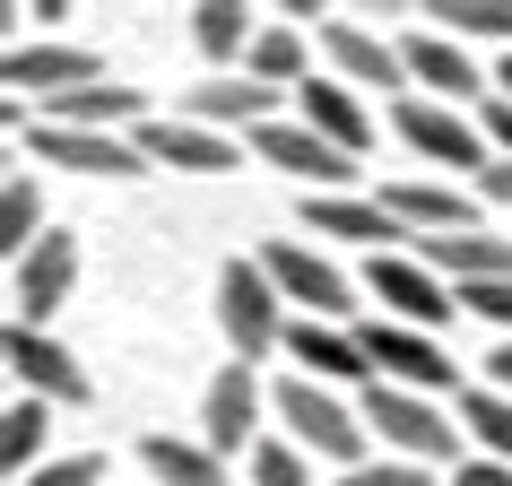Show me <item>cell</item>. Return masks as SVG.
Listing matches in <instances>:
<instances>
[{"instance_id":"obj_31","label":"cell","mask_w":512,"mask_h":486,"mask_svg":"<svg viewBox=\"0 0 512 486\" xmlns=\"http://www.w3.org/2000/svg\"><path fill=\"white\" fill-rule=\"evenodd\" d=\"M243 478L252 486H313V452H304L296 434H261L252 460H243Z\"/></svg>"},{"instance_id":"obj_6","label":"cell","mask_w":512,"mask_h":486,"mask_svg":"<svg viewBox=\"0 0 512 486\" xmlns=\"http://www.w3.org/2000/svg\"><path fill=\"white\" fill-rule=\"evenodd\" d=\"M356 339H365V365H374V382H391V391H417V400H443L460 382V365L443 348H434L426 330H400V322H356Z\"/></svg>"},{"instance_id":"obj_16","label":"cell","mask_w":512,"mask_h":486,"mask_svg":"<svg viewBox=\"0 0 512 486\" xmlns=\"http://www.w3.org/2000/svg\"><path fill=\"white\" fill-rule=\"evenodd\" d=\"M0 79H9V87H35V96L53 105V96H79V87H96V79H105V61L79 53V44H9Z\"/></svg>"},{"instance_id":"obj_8","label":"cell","mask_w":512,"mask_h":486,"mask_svg":"<svg viewBox=\"0 0 512 486\" xmlns=\"http://www.w3.org/2000/svg\"><path fill=\"white\" fill-rule=\"evenodd\" d=\"M18 148L44 157V165H61V174H96V183H139V174H148L139 139H122V131H61V122H27Z\"/></svg>"},{"instance_id":"obj_7","label":"cell","mask_w":512,"mask_h":486,"mask_svg":"<svg viewBox=\"0 0 512 486\" xmlns=\"http://www.w3.org/2000/svg\"><path fill=\"white\" fill-rule=\"evenodd\" d=\"M391 131H400L417 157H434V165H452V174H469V183L495 165L486 131H478L460 105H434V96H400V105H391Z\"/></svg>"},{"instance_id":"obj_17","label":"cell","mask_w":512,"mask_h":486,"mask_svg":"<svg viewBox=\"0 0 512 486\" xmlns=\"http://www.w3.org/2000/svg\"><path fill=\"white\" fill-rule=\"evenodd\" d=\"M304 226L330 235V243H365L374 261L400 243V217L382 209V200H356V191H304Z\"/></svg>"},{"instance_id":"obj_29","label":"cell","mask_w":512,"mask_h":486,"mask_svg":"<svg viewBox=\"0 0 512 486\" xmlns=\"http://www.w3.org/2000/svg\"><path fill=\"white\" fill-rule=\"evenodd\" d=\"M243 79H261V87H304V35L296 27H261L252 35V61H243Z\"/></svg>"},{"instance_id":"obj_30","label":"cell","mask_w":512,"mask_h":486,"mask_svg":"<svg viewBox=\"0 0 512 486\" xmlns=\"http://www.w3.org/2000/svg\"><path fill=\"white\" fill-rule=\"evenodd\" d=\"M460 426L478 434L486 460H504V469H512V391H486V382H478V391H460Z\"/></svg>"},{"instance_id":"obj_35","label":"cell","mask_w":512,"mask_h":486,"mask_svg":"<svg viewBox=\"0 0 512 486\" xmlns=\"http://www.w3.org/2000/svg\"><path fill=\"white\" fill-rule=\"evenodd\" d=\"M478 131H486V148H495V157H512V96H486Z\"/></svg>"},{"instance_id":"obj_10","label":"cell","mask_w":512,"mask_h":486,"mask_svg":"<svg viewBox=\"0 0 512 486\" xmlns=\"http://www.w3.org/2000/svg\"><path fill=\"white\" fill-rule=\"evenodd\" d=\"M0 356H9V374H18V391L27 400H53V408H87L96 400V382H87V365L61 339H44V330H0Z\"/></svg>"},{"instance_id":"obj_2","label":"cell","mask_w":512,"mask_h":486,"mask_svg":"<svg viewBox=\"0 0 512 486\" xmlns=\"http://www.w3.org/2000/svg\"><path fill=\"white\" fill-rule=\"evenodd\" d=\"M270 408H278V426L296 434V443H304L313 460H330L339 478H348V469H365V417H356V408L339 400L330 382H304V374H287V382L270 391Z\"/></svg>"},{"instance_id":"obj_38","label":"cell","mask_w":512,"mask_h":486,"mask_svg":"<svg viewBox=\"0 0 512 486\" xmlns=\"http://www.w3.org/2000/svg\"><path fill=\"white\" fill-rule=\"evenodd\" d=\"M486 391H512V339H495V356H486Z\"/></svg>"},{"instance_id":"obj_12","label":"cell","mask_w":512,"mask_h":486,"mask_svg":"<svg viewBox=\"0 0 512 486\" xmlns=\"http://www.w3.org/2000/svg\"><path fill=\"white\" fill-rule=\"evenodd\" d=\"M252 426H261V374H252V365H217L209 391H200V443H209L217 460H235ZM252 443H261V434H252Z\"/></svg>"},{"instance_id":"obj_4","label":"cell","mask_w":512,"mask_h":486,"mask_svg":"<svg viewBox=\"0 0 512 486\" xmlns=\"http://www.w3.org/2000/svg\"><path fill=\"white\" fill-rule=\"evenodd\" d=\"M252 261L278 278V296L296 304V322H348V330H356V287H348V270H339L330 252H313V243H296V235H278V243H261Z\"/></svg>"},{"instance_id":"obj_24","label":"cell","mask_w":512,"mask_h":486,"mask_svg":"<svg viewBox=\"0 0 512 486\" xmlns=\"http://www.w3.org/2000/svg\"><path fill=\"white\" fill-rule=\"evenodd\" d=\"M400 53H408V79H417V87H434V105H469V96L486 87L478 70H469V53H460L452 35H434V27H417V35L400 44Z\"/></svg>"},{"instance_id":"obj_23","label":"cell","mask_w":512,"mask_h":486,"mask_svg":"<svg viewBox=\"0 0 512 486\" xmlns=\"http://www.w3.org/2000/svg\"><path fill=\"white\" fill-rule=\"evenodd\" d=\"M139 469L157 486H235V460H217L200 434H139Z\"/></svg>"},{"instance_id":"obj_28","label":"cell","mask_w":512,"mask_h":486,"mask_svg":"<svg viewBox=\"0 0 512 486\" xmlns=\"http://www.w3.org/2000/svg\"><path fill=\"white\" fill-rule=\"evenodd\" d=\"M191 18V44H200V53L209 61H252V9H243V0H200V9H183Z\"/></svg>"},{"instance_id":"obj_37","label":"cell","mask_w":512,"mask_h":486,"mask_svg":"<svg viewBox=\"0 0 512 486\" xmlns=\"http://www.w3.org/2000/svg\"><path fill=\"white\" fill-rule=\"evenodd\" d=\"M452 486H512V469H504V460H460V469H452Z\"/></svg>"},{"instance_id":"obj_32","label":"cell","mask_w":512,"mask_h":486,"mask_svg":"<svg viewBox=\"0 0 512 486\" xmlns=\"http://www.w3.org/2000/svg\"><path fill=\"white\" fill-rule=\"evenodd\" d=\"M27 486H105V452H61V460H44Z\"/></svg>"},{"instance_id":"obj_5","label":"cell","mask_w":512,"mask_h":486,"mask_svg":"<svg viewBox=\"0 0 512 486\" xmlns=\"http://www.w3.org/2000/svg\"><path fill=\"white\" fill-rule=\"evenodd\" d=\"M365 296L382 304V322L426 330V339L460 313V287H452V278H434L426 261H408V252H382V261H365Z\"/></svg>"},{"instance_id":"obj_27","label":"cell","mask_w":512,"mask_h":486,"mask_svg":"<svg viewBox=\"0 0 512 486\" xmlns=\"http://www.w3.org/2000/svg\"><path fill=\"white\" fill-rule=\"evenodd\" d=\"M417 18H434V35H452V44H504L512 53V0H426Z\"/></svg>"},{"instance_id":"obj_21","label":"cell","mask_w":512,"mask_h":486,"mask_svg":"<svg viewBox=\"0 0 512 486\" xmlns=\"http://www.w3.org/2000/svg\"><path fill=\"white\" fill-rule=\"evenodd\" d=\"M382 209L400 217V226H426V235H469V226H486L478 191H460V183H382Z\"/></svg>"},{"instance_id":"obj_39","label":"cell","mask_w":512,"mask_h":486,"mask_svg":"<svg viewBox=\"0 0 512 486\" xmlns=\"http://www.w3.org/2000/svg\"><path fill=\"white\" fill-rule=\"evenodd\" d=\"M495 96H512V53H504V61H495Z\"/></svg>"},{"instance_id":"obj_34","label":"cell","mask_w":512,"mask_h":486,"mask_svg":"<svg viewBox=\"0 0 512 486\" xmlns=\"http://www.w3.org/2000/svg\"><path fill=\"white\" fill-rule=\"evenodd\" d=\"M330 486H426V469H417V460H365V469H348V478H330Z\"/></svg>"},{"instance_id":"obj_14","label":"cell","mask_w":512,"mask_h":486,"mask_svg":"<svg viewBox=\"0 0 512 486\" xmlns=\"http://www.w3.org/2000/svg\"><path fill=\"white\" fill-rule=\"evenodd\" d=\"M174 113L183 122H209V131H226V139H252L261 122H278V87H261V79H200V87H183L174 96Z\"/></svg>"},{"instance_id":"obj_20","label":"cell","mask_w":512,"mask_h":486,"mask_svg":"<svg viewBox=\"0 0 512 486\" xmlns=\"http://www.w3.org/2000/svg\"><path fill=\"white\" fill-rule=\"evenodd\" d=\"M287 356H296L304 382H374L365 339H356L348 322H296V330H287Z\"/></svg>"},{"instance_id":"obj_25","label":"cell","mask_w":512,"mask_h":486,"mask_svg":"<svg viewBox=\"0 0 512 486\" xmlns=\"http://www.w3.org/2000/svg\"><path fill=\"white\" fill-rule=\"evenodd\" d=\"M44 443H53V400H9V417H0V469H9V486H27L35 469H44Z\"/></svg>"},{"instance_id":"obj_18","label":"cell","mask_w":512,"mask_h":486,"mask_svg":"<svg viewBox=\"0 0 512 486\" xmlns=\"http://www.w3.org/2000/svg\"><path fill=\"white\" fill-rule=\"evenodd\" d=\"M296 122H304V131H322L330 148H348V157L374 148V113H365V96H356L348 79H304L296 87Z\"/></svg>"},{"instance_id":"obj_33","label":"cell","mask_w":512,"mask_h":486,"mask_svg":"<svg viewBox=\"0 0 512 486\" xmlns=\"http://www.w3.org/2000/svg\"><path fill=\"white\" fill-rule=\"evenodd\" d=\"M460 304L478 313V322H495L512 339V278H486V287H460Z\"/></svg>"},{"instance_id":"obj_1","label":"cell","mask_w":512,"mask_h":486,"mask_svg":"<svg viewBox=\"0 0 512 486\" xmlns=\"http://www.w3.org/2000/svg\"><path fill=\"white\" fill-rule=\"evenodd\" d=\"M217 330H226V348H235V365H261L270 348H287V296H278V278L261 270V261H226L217 270Z\"/></svg>"},{"instance_id":"obj_22","label":"cell","mask_w":512,"mask_h":486,"mask_svg":"<svg viewBox=\"0 0 512 486\" xmlns=\"http://www.w3.org/2000/svg\"><path fill=\"white\" fill-rule=\"evenodd\" d=\"M426 270L452 278V287L512 278V235H495V226H469V235H426Z\"/></svg>"},{"instance_id":"obj_9","label":"cell","mask_w":512,"mask_h":486,"mask_svg":"<svg viewBox=\"0 0 512 486\" xmlns=\"http://www.w3.org/2000/svg\"><path fill=\"white\" fill-rule=\"evenodd\" d=\"M70 287H79V235L53 226L27 261L9 270V322H18V330H44L61 304H70Z\"/></svg>"},{"instance_id":"obj_3","label":"cell","mask_w":512,"mask_h":486,"mask_svg":"<svg viewBox=\"0 0 512 486\" xmlns=\"http://www.w3.org/2000/svg\"><path fill=\"white\" fill-rule=\"evenodd\" d=\"M365 434H382V452L391 460H417V469H460V434L452 417L417 391H391V382H365V400H356Z\"/></svg>"},{"instance_id":"obj_26","label":"cell","mask_w":512,"mask_h":486,"mask_svg":"<svg viewBox=\"0 0 512 486\" xmlns=\"http://www.w3.org/2000/svg\"><path fill=\"white\" fill-rule=\"evenodd\" d=\"M44 235H53V226H44V191H35V174H9V183H0V261L18 270Z\"/></svg>"},{"instance_id":"obj_15","label":"cell","mask_w":512,"mask_h":486,"mask_svg":"<svg viewBox=\"0 0 512 486\" xmlns=\"http://www.w3.org/2000/svg\"><path fill=\"white\" fill-rule=\"evenodd\" d=\"M322 53H330V70L365 96V87H408V53L400 44H382L365 18H322Z\"/></svg>"},{"instance_id":"obj_19","label":"cell","mask_w":512,"mask_h":486,"mask_svg":"<svg viewBox=\"0 0 512 486\" xmlns=\"http://www.w3.org/2000/svg\"><path fill=\"white\" fill-rule=\"evenodd\" d=\"M35 122H61V131H131V139H139L157 113H148V96H139V87L96 79V87H79V96H53Z\"/></svg>"},{"instance_id":"obj_11","label":"cell","mask_w":512,"mask_h":486,"mask_svg":"<svg viewBox=\"0 0 512 486\" xmlns=\"http://www.w3.org/2000/svg\"><path fill=\"white\" fill-rule=\"evenodd\" d=\"M252 157L278 165V174L304 183V191H348L356 183V157H348V148H330L322 131H304V122H261V131H252Z\"/></svg>"},{"instance_id":"obj_13","label":"cell","mask_w":512,"mask_h":486,"mask_svg":"<svg viewBox=\"0 0 512 486\" xmlns=\"http://www.w3.org/2000/svg\"><path fill=\"white\" fill-rule=\"evenodd\" d=\"M139 157L148 165H174V174H235L243 165V139L209 131V122H183V113H157L139 131Z\"/></svg>"},{"instance_id":"obj_36","label":"cell","mask_w":512,"mask_h":486,"mask_svg":"<svg viewBox=\"0 0 512 486\" xmlns=\"http://www.w3.org/2000/svg\"><path fill=\"white\" fill-rule=\"evenodd\" d=\"M469 191H478V209H512V157H495Z\"/></svg>"}]
</instances>
